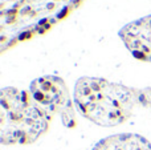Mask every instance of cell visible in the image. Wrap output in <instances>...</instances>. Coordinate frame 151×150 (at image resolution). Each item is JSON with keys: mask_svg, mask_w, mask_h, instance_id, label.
<instances>
[{"mask_svg": "<svg viewBox=\"0 0 151 150\" xmlns=\"http://www.w3.org/2000/svg\"><path fill=\"white\" fill-rule=\"evenodd\" d=\"M80 113L100 126H117L138 112L151 114V88L138 89L100 77H82L74 88Z\"/></svg>", "mask_w": 151, "mask_h": 150, "instance_id": "1", "label": "cell"}, {"mask_svg": "<svg viewBox=\"0 0 151 150\" xmlns=\"http://www.w3.org/2000/svg\"><path fill=\"white\" fill-rule=\"evenodd\" d=\"M84 0H0V52L44 35Z\"/></svg>", "mask_w": 151, "mask_h": 150, "instance_id": "2", "label": "cell"}, {"mask_svg": "<svg viewBox=\"0 0 151 150\" xmlns=\"http://www.w3.org/2000/svg\"><path fill=\"white\" fill-rule=\"evenodd\" d=\"M0 138L4 145H28L49 128L50 118L31 92L4 88L0 94Z\"/></svg>", "mask_w": 151, "mask_h": 150, "instance_id": "3", "label": "cell"}, {"mask_svg": "<svg viewBox=\"0 0 151 150\" xmlns=\"http://www.w3.org/2000/svg\"><path fill=\"white\" fill-rule=\"evenodd\" d=\"M29 92L44 112L52 120L56 114L61 117L66 128L76 126L73 102L64 80L57 76H44L32 81Z\"/></svg>", "mask_w": 151, "mask_h": 150, "instance_id": "4", "label": "cell"}, {"mask_svg": "<svg viewBox=\"0 0 151 150\" xmlns=\"http://www.w3.org/2000/svg\"><path fill=\"white\" fill-rule=\"evenodd\" d=\"M119 37L135 59L151 62V15L125 25Z\"/></svg>", "mask_w": 151, "mask_h": 150, "instance_id": "5", "label": "cell"}, {"mask_svg": "<svg viewBox=\"0 0 151 150\" xmlns=\"http://www.w3.org/2000/svg\"><path fill=\"white\" fill-rule=\"evenodd\" d=\"M93 150H151V143L138 134H115L103 138Z\"/></svg>", "mask_w": 151, "mask_h": 150, "instance_id": "6", "label": "cell"}]
</instances>
